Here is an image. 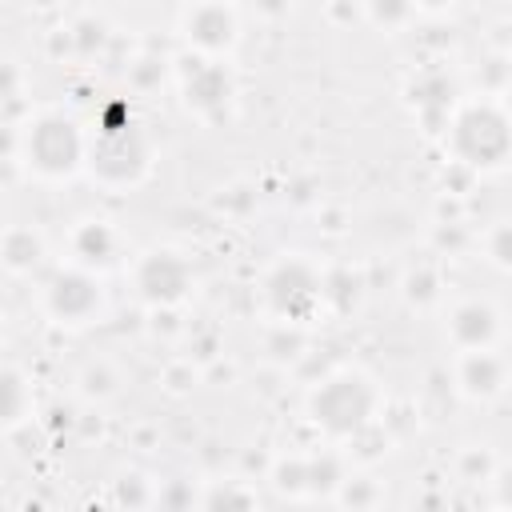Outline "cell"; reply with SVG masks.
I'll return each mask as SVG.
<instances>
[{
  "instance_id": "1",
  "label": "cell",
  "mask_w": 512,
  "mask_h": 512,
  "mask_svg": "<svg viewBox=\"0 0 512 512\" xmlns=\"http://www.w3.org/2000/svg\"><path fill=\"white\" fill-rule=\"evenodd\" d=\"M24 164L44 180H64L88 160V136L64 112H40L24 124Z\"/></svg>"
},
{
  "instance_id": "2",
  "label": "cell",
  "mask_w": 512,
  "mask_h": 512,
  "mask_svg": "<svg viewBox=\"0 0 512 512\" xmlns=\"http://www.w3.org/2000/svg\"><path fill=\"white\" fill-rule=\"evenodd\" d=\"M448 148L468 168H496L512 152V112L496 104H468L448 120Z\"/></svg>"
},
{
  "instance_id": "3",
  "label": "cell",
  "mask_w": 512,
  "mask_h": 512,
  "mask_svg": "<svg viewBox=\"0 0 512 512\" xmlns=\"http://www.w3.org/2000/svg\"><path fill=\"white\" fill-rule=\"evenodd\" d=\"M376 412V388L360 376V372H336L328 376L312 400H308V416L316 428H324L328 436H344L352 440L356 432H364L372 424Z\"/></svg>"
},
{
  "instance_id": "4",
  "label": "cell",
  "mask_w": 512,
  "mask_h": 512,
  "mask_svg": "<svg viewBox=\"0 0 512 512\" xmlns=\"http://www.w3.org/2000/svg\"><path fill=\"white\" fill-rule=\"evenodd\" d=\"M148 156H152L148 140L128 120L124 124H104L100 132L88 136V168L108 188L140 184L144 172H148Z\"/></svg>"
},
{
  "instance_id": "5",
  "label": "cell",
  "mask_w": 512,
  "mask_h": 512,
  "mask_svg": "<svg viewBox=\"0 0 512 512\" xmlns=\"http://www.w3.org/2000/svg\"><path fill=\"white\" fill-rule=\"evenodd\" d=\"M132 284H136V296L152 308H172L188 296L192 288V268L180 252L172 248H152L136 260L132 268Z\"/></svg>"
},
{
  "instance_id": "6",
  "label": "cell",
  "mask_w": 512,
  "mask_h": 512,
  "mask_svg": "<svg viewBox=\"0 0 512 512\" xmlns=\"http://www.w3.org/2000/svg\"><path fill=\"white\" fill-rule=\"evenodd\" d=\"M264 296H268V308L276 316H288V320H308L312 308L324 300V280L304 264V260H284L268 272L264 280Z\"/></svg>"
},
{
  "instance_id": "7",
  "label": "cell",
  "mask_w": 512,
  "mask_h": 512,
  "mask_svg": "<svg viewBox=\"0 0 512 512\" xmlns=\"http://www.w3.org/2000/svg\"><path fill=\"white\" fill-rule=\"evenodd\" d=\"M100 304H104L100 280H96V272H88L80 264L60 268L44 288V308L56 324H88L100 312Z\"/></svg>"
},
{
  "instance_id": "8",
  "label": "cell",
  "mask_w": 512,
  "mask_h": 512,
  "mask_svg": "<svg viewBox=\"0 0 512 512\" xmlns=\"http://www.w3.org/2000/svg\"><path fill=\"white\" fill-rule=\"evenodd\" d=\"M184 36L196 52L216 56L228 52L236 44V12L224 0H200L196 8H188L184 16Z\"/></svg>"
},
{
  "instance_id": "9",
  "label": "cell",
  "mask_w": 512,
  "mask_h": 512,
  "mask_svg": "<svg viewBox=\"0 0 512 512\" xmlns=\"http://www.w3.org/2000/svg\"><path fill=\"white\" fill-rule=\"evenodd\" d=\"M496 332H500V316H496V308L484 304V300H464V304H456L452 316H448V336H452V344L464 348V352L492 348Z\"/></svg>"
},
{
  "instance_id": "10",
  "label": "cell",
  "mask_w": 512,
  "mask_h": 512,
  "mask_svg": "<svg viewBox=\"0 0 512 512\" xmlns=\"http://www.w3.org/2000/svg\"><path fill=\"white\" fill-rule=\"evenodd\" d=\"M188 64H192V72L184 68V96H188V108H196V112L224 108V100L232 96V80H228L224 64L204 60V52L192 56Z\"/></svg>"
},
{
  "instance_id": "11",
  "label": "cell",
  "mask_w": 512,
  "mask_h": 512,
  "mask_svg": "<svg viewBox=\"0 0 512 512\" xmlns=\"http://www.w3.org/2000/svg\"><path fill=\"white\" fill-rule=\"evenodd\" d=\"M456 380L464 388V396L472 400H492L500 388H504V364L488 352V348H476V352H464L460 368H456Z\"/></svg>"
},
{
  "instance_id": "12",
  "label": "cell",
  "mask_w": 512,
  "mask_h": 512,
  "mask_svg": "<svg viewBox=\"0 0 512 512\" xmlns=\"http://www.w3.org/2000/svg\"><path fill=\"white\" fill-rule=\"evenodd\" d=\"M72 256L88 272H104L116 264V232L104 220H88L72 232Z\"/></svg>"
},
{
  "instance_id": "13",
  "label": "cell",
  "mask_w": 512,
  "mask_h": 512,
  "mask_svg": "<svg viewBox=\"0 0 512 512\" xmlns=\"http://www.w3.org/2000/svg\"><path fill=\"white\" fill-rule=\"evenodd\" d=\"M40 256H44V240H40L32 228L16 224V228L4 232V268H8V272L24 276V272H32V268L40 264Z\"/></svg>"
},
{
  "instance_id": "14",
  "label": "cell",
  "mask_w": 512,
  "mask_h": 512,
  "mask_svg": "<svg viewBox=\"0 0 512 512\" xmlns=\"http://www.w3.org/2000/svg\"><path fill=\"white\" fill-rule=\"evenodd\" d=\"M336 484H344V472H340V460L336 456H312L308 460V492L312 496H332Z\"/></svg>"
},
{
  "instance_id": "15",
  "label": "cell",
  "mask_w": 512,
  "mask_h": 512,
  "mask_svg": "<svg viewBox=\"0 0 512 512\" xmlns=\"http://www.w3.org/2000/svg\"><path fill=\"white\" fill-rule=\"evenodd\" d=\"M4 388H8L4 424H8V428H16V424L28 416V408H32V400H24V396H28V380H24L16 368H4Z\"/></svg>"
},
{
  "instance_id": "16",
  "label": "cell",
  "mask_w": 512,
  "mask_h": 512,
  "mask_svg": "<svg viewBox=\"0 0 512 512\" xmlns=\"http://www.w3.org/2000/svg\"><path fill=\"white\" fill-rule=\"evenodd\" d=\"M280 492L296 496V492H308V460H280L276 464V480H272Z\"/></svg>"
},
{
  "instance_id": "17",
  "label": "cell",
  "mask_w": 512,
  "mask_h": 512,
  "mask_svg": "<svg viewBox=\"0 0 512 512\" xmlns=\"http://www.w3.org/2000/svg\"><path fill=\"white\" fill-rule=\"evenodd\" d=\"M368 12H372L376 24L396 28V24H404L412 16V0H368Z\"/></svg>"
},
{
  "instance_id": "18",
  "label": "cell",
  "mask_w": 512,
  "mask_h": 512,
  "mask_svg": "<svg viewBox=\"0 0 512 512\" xmlns=\"http://www.w3.org/2000/svg\"><path fill=\"white\" fill-rule=\"evenodd\" d=\"M488 256H492L500 268H512V224L492 228V236H488Z\"/></svg>"
},
{
  "instance_id": "19",
  "label": "cell",
  "mask_w": 512,
  "mask_h": 512,
  "mask_svg": "<svg viewBox=\"0 0 512 512\" xmlns=\"http://www.w3.org/2000/svg\"><path fill=\"white\" fill-rule=\"evenodd\" d=\"M432 284H436V280H432L428 272H424L420 280H416V272H412V276H408V296H412L416 304H428V300L436 296V288H432Z\"/></svg>"
},
{
  "instance_id": "20",
  "label": "cell",
  "mask_w": 512,
  "mask_h": 512,
  "mask_svg": "<svg viewBox=\"0 0 512 512\" xmlns=\"http://www.w3.org/2000/svg\"><path fill=\"white\" fill-rule=\"evenodd\" d=\"M204 504H252V496L248 492H232V488H216V492L204 496Z\"/></svg>"
},
{
  "instance_id": "21",
  "label": "cell",
  "mask_w": 512,
  "mask_h": 512,
  "mask_svg": "<svg viewBox=\"0 0 512 512\" xmlns=\"http://www.w3.org/2000/svg\"><path fill=\"white\" fill-rule=\"evenodd\" d=\"M496 504H504V508H512V468H504V472H496Z\"/></svg>"
},
{
  "instance_id": "22",
  "label": "cell",
  "mask_w": 512,
  "mask_h": 512,
  "mask_svg": "<svg viewBox=\"0 0 512 512\" xmlns=\"http://www.w3.org/2000/svg\"><path fill=\"white\" fill-rule=\"evenodd\" d=\"M256 8L268 12V16H284L288 12V0H256Z\"/></svg>"
},
{
  "instance_id": "23",
  "label": "cell",
  "mask_w": 512,
  "mask_h": 512,
  "mask_svg": "<svg viewBox=\"0 0 512 512\" xmlns=\"http://www.w3.org/2000/svg\"><path fill=\"white\" fill-rule=\"evenodd\" d=\"M420 4H424V8H432V12H436V8H444V4H452V0H420Z\"/></svg>"
},
{
  "instance_id": "24",
  "label": "cell",
  "mask_w": 512,
  "mask_h": 512,
  "mask_svg": "<svg viewBox=\"0 0 512 512\" xmlns=\"http://www.w3.org/2000/svg\"><path fill=\"white\" fill-rule=\"evenodd\" d=\"M508 112H512V88H508Z\"/></svg>"
}]
</instances>
